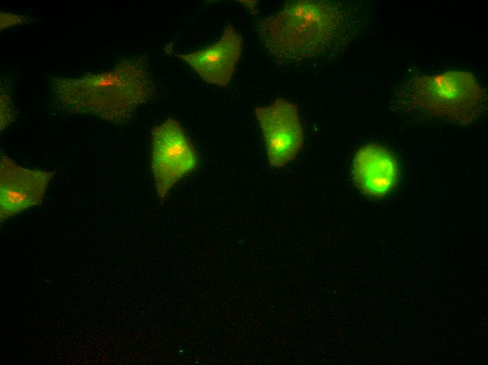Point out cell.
I'll list each match as a JSON object with an SVG mask.
<instances>
[{
    "mask_svg": "<svg viewBox=\"0 0 488 365\" xmlns=\"http://www.w3.org/2000/svg\"><path fill=\"white\" fill-rule=\"evenodd\" d=\"M198 164L196 148L177 119L168 117L153 128L151 168L159 199L165 200Z\"/></svg>",
    "mask_w": 488,
    "mask_h": 365,
    "instance_id": "277c9868",
    "label": "cell"
},
{
    "mask_svg": "<svg viewBox=\"0 0 488 365\" xmlns=\"http://www.w3.org/2000/svg\"><path fill=\"white\" fill-rule=\"evenodd\" d=\"M243 39L231 25L223 30L219 39L202 50L177 54L205 81L226 86L241 55Z\"/></svg>",
    "mask_w": 488,
    "mask_h": 365,
    "instance_id": "52a82bcc",
    "label": "cell"
},
{
    "mask_svg": "<svg viewBox=\"0 0 488 365\" xmlns=\"http://www.w3.org/2000/svg\"><path fill=\"white\" fill-rule=\"evenodd\" d=\"M339 22L338 11L330 4L295 1L262 20L259 34L274 56L305 59L315 56L327 46Z\"/></svg>",
    "mask_w": 488,
    "mask_h": 365,
    "instance_id": "7a4b0ae2",
    "label": "cell"
},
{
    "mask_svg": "<svg viewBox=\"0 0 488 365\" xmlns=\"http://www.w3.org/2000/svg\"><path fill=\"white\" fill-rule=\"evenodd\" d=\"M269 164L281 168L293 161L304 142V133L297 106L277 98L268 106L257 107Z\"/></svg>",
    "mask_w": 488,
    "mask_h": 365,
    "instance_id": "5b68a950",
    "label": "cell"
},
{
    "mask_svg": "<svg viewBox=\"0 0 488 365\" xmlns=\"http://www.w3.org/2000/svg\"><path fill=\"white\" fill-rule=\"evenodd\" d=\"M54 173L29 169L3 155L0 161L1 223L43 201Z\"/></svg>",
    "mask_w": 488,
    "mask_h": 365,
    "instance_id": "8992f818",
    "label": "cell"
},
{
    "mask_svg": "<svg viewBox=\"0 0 488 365\" xmlns=\"http://www.w3.org/2000/svg\"><path fill=\"white\" fill-rule=\"evenodd\" d=\"M398 164L385 147L368 144L356 152L353 162V177L357 187L366 196L381 198L394 187Z\"/></svg>",
    "mask_w": 488,
    "mask_h": 365,
    "instance_id": "ba28073f",
    "label": "cell"
},
{
    "mask_svg": "<svg viewBox=\"0 0 488 365\" xmlns=\"http://www.w3.org/2000/svg\"><path fill=\"white\" fill-rule=\"evenodd\" d=\"M54 87L65 110L116 121L128 118L149 95L145 73L130 62L100 74L58 79Z\"/></svg>",
    "mask_w": 488,
    "mask_h": 365,
    "instance_id": "6da1fadb",
    "label": "cell"
},
{
    "mask_svg": "<svg viewBox=\"0 0 488 365\" xmlns=\"http://www.w3.org/2000/svg\"><path fill=\"white\" fill-rule=\"evenodd\" d=\"M414 83L418 105L440 117L463 123L471 120L483 106L484 93L468 73L450 72L421 77Z\"/></svg>",
    "mask_w": 488,
    "mask_h": 365,
    "instance_id": "3957f363",
    "label": "cell"
}]
</instances>
